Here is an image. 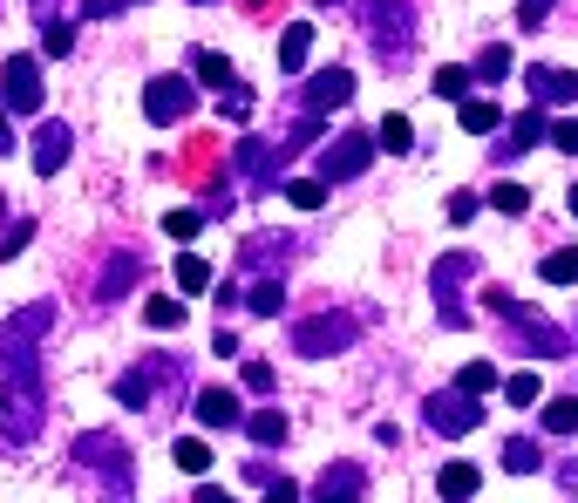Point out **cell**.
Wrapping results in <instances>:
<instances>
[{"instance_id":"1","label":"cell","mask_w":578,"mask_h":503,"mask_svg":"<svg viewBox=\"0 0 578 503\" xmlns=\"http://www.w3.org/2000/svg\"><path fill=\"white\" fill-rule=\"evenodd\" d=\"M48 326H55V307H21L14 320H0V374H28L41 361V340H48Z\"/></svg>"},{"instance_id":"2","label":"cell","mask_w":578,"mask_h":503,"mask_svg":"<svg viewBox=\"0 0 578 503\" xmlns=\"http://www.w3.org/2000/svg\"><path fill=\"white\" fill-rule=\"evenodd\" d=\"M41 409H48V395H41V367L8 374V401H0V436H8V442H35V436H41Z\"/></svg>"},{"instance_id":"3","label":"cell","mask_w":578,"mask_h":503,"mask_svg":"<svg viewBox=\"0 0 578 503\" xmlns=\"http://www.w3.org/2000/svg\"><path fill=\"white\" fill-rule=\"evenodd\" d=\"M355 334H361L355 313H334V307H326V313H313V320H299V326H293V354H299V361L347 354V347H355Z\"/></svg>"},{"instance_id":"4","label":"cell","mask_w":578,"mask_h":503,"mask_svg":"<svg viewBox=\"0 0 578 503\" xmlns=\"http://www.w3.org/2000/svg\"><path fill=\"white\" fill-rule=\"evenodd\" d=\"M368 41H374V55L382 62H401L409 55V41H415V8L409 0H368Z\"/></svg>"},{"instance_id":"5","label":"cell","mask_w":578,"mask_h":503,"mask_svg":"<svg viewBox=\"0 0 578 503\" xmlns=\"http://www.w3.org/2000/svg\"><path fill=\"white\" fill-rule=\"evenodd\" d=\"M470 272H476L470 252H449V259H436L429 280H436V313H442V326H463V320H470V307H463V280H470Z\"/></svg>"},{"instance_id":"6","label":"cell","mask_w":578,"mask_h":503,"mask_svg":"<svg viewBox=\"0 0 578 503\" xmlns=\"http://www.w3.org/2000/svg\"><path fill=\"white\" fill-rule=\"evenodd\" d=\"M484 307H497V320H511L517 334L538 347V354H565V334H558V326H551V320H538L531 307H524V299H511V293H490Z\"/></svg>"},{"instance_id":"7","label":"cell","mask_w":578,"mask_h":503,"mask_svg":"<svg viewBox=\"0 0 578 503\" xmlns=\"http://www.w3.org/2000/svg\"><path fill=\"white\" fill-rule=\"evenodd\" d=\"M75 456L95 463V476H103V483L116 490V503L130 496V449H123L116 436H82V442H75Z\"/></svg>"},{"instance_id":"8","label":"cell","mask_w":578,"mask_h":503,"mask_svg":"<svg viewBox=\"0 0 578 503\" xmlns=\"http://www.w3.org/2000/svg\"><path fill=\"white\" fill-rule=\"evenodd\" d=\"M374 164V137H334L320 150V184H347Z\"/></svg>"},{"instance_id":"9","label":"cell","mask_w":578,"mask_h":503,"mask_svg":"<svg viewBox=\"0 0 578 503\" xmlns=\"http://www.w3.org/2000/svg\"><path fill=\"white\" fill-rule=\"evenodd\" d=\"M197 109V89L184 82V75H157V82L143 89V116L150 122H184Z\"/></svg>"},{"instance_id":"10","label":"cell","mask_w":578,"mask_h":503,"mask_svg":"<svg viewBox=\"0 0 578 503\" xmlns=\"http://www.w3.org/2000/svg\"><path fill=\"white\" fill-rule=\"evenodd\" d=\"M0 89H8V103H0V109L35 116V109H41V62H35V55H8V68H0Z\"/></svg>"},{"instance_id":"11","label":"cell","mask_w":578,"mask_h":503,"mask_svg":"<svg viewBox=\"0 0 578 503\" xmlns=\"http://www.w3.org/2000/svg\"><path fill=\"white\" fill-rule=\"evenodd\" d=\"M429 429L436 436H470L476 422H484V409H476V395H429Z\"/></svg>"},{"instance_id":"12","label":"cell","mask_w":578,"mask_h":503,"mask_svg":"<svg viewBox=\"0 0 578 503\" xmlns=\"http://www.w3.org/2000/svg\"><path fill=\"white\" fill-rule=\"evenodd\" d=\"M341 103H355V68H320L307 82V116H326Z\"/></svg>"},{"instance_id":"13","label":"cell","mask_w":578,"mask_h":503,"mask_svg":"<svg viewBox=\"0 0 578 503\" xmlns=\"http://www.w3.org/2000/svg\"><path fill=\"white\" fill-rule=\"evenodd\" d=\"M68 157H75V130H68V122H41V130H35V170L55 178Z\"/></svg>"},{"instance_id":"14","label":"cell","mask_w":578,"mask_h":503,"mask_svg":"<svg viewBox=\"0 0 578 503\" xmlns=\"http://www.w3.org/2000/svg\"><path fill=\"white\" fill-rule=\"evenodd\" d=\"M524 82H531L538 109H551V103H578V75H571V68H524Z\"/></svg>"},{"instance_id":"15","label":"cell","mask_w":578,"mask_h":503,"mask_svg":"<svg viewBox=\"0 0 578 503\" xmlns=\"http://www.w3.org/2000/svg\"><path fill=\"white\" fill-rule=\"evenodd\" d=\"M361 490H368V476L355 469V463H334L313 483V503H361Z\"/></svg>"},{"instance_id":"16","label":"cell","mask_w":578,"mask_h":503,"mask_svg":"<svg viewBox=\"0 0 578 503\" xmlns=\"http://www.w3.org/2000/svg\"><path fill=\"white\" fill-rule=\"evenodd\" d=\"M197 422H205V429H239L245 409H239L232 388H197Z\"/></svg>"},{"instance_id":"17","label":"cell","mask_w":578,"mask_h":503,"mask_svg":"<svg viewBox=\"0 0 578 503\" xmlns=\"http://www.w3.org/2000/svg\"><path fill=\"white\" fill-rule=\"evenodd\" d=\"M551 137V116L544 109H524L517 122H511V143H497V150H504V157H524V150H538Z\"/></svg>"},{"instance_id":"18","label":"cell","mask_w":578,"mask_h":503,"mask_svg":"<svg viewBox=\"0 0 578 503\" xmlns=\"http://www.w3.org/2000/svg\"><path fill=\"white\" fill-rule=\"evenodd\" d=\"M476 483H484V469H476V463H442V476H436L442 503H470V496H476Z\"/></svg>"},{"instance_id":"19","label":"cell","mask_w":578,"mask_h":503,"mask_svg":"<svg viewBox=\"0 0 578 503\" xmlns=\"http://www.w3.org/2000/svg\"><path fill=\"white\" fill-rule=\"evenodd\" d=\"M191 75H197L205 89H232V82H239V75H232V62H224L218 48H197V55H191Z\"/></svg>"},{"instance_id":"20","label":"cell","mask_w":578,"mask_h":503,"mask_svg":"<svg viewBox=\"0 0 578 503\" xmlns=\"http://www.w3.org/2000/svg\"><path fill=\"white\" fill-rule=\"evenodd\" d=\"M150 388H157V367H130V374H116V401H123V409H150Z\"/></svg>"},{"instance_id":"21","label":"cell","mask_w":578,"mask_h":503,"mask_svg":"<svg viewBox=\"0 0 578 503\" xmlns=\"http://www.w3.org/2000/svg\"><path fill=\"white\" fill-rule=\"evenodd\" d=\"M307 55H313V28H307V21H293V28L280 35V68H286V75L307 68Z\"/></svg>"},{"instance_id":"22","label":"cell","mask_w":578,"mask_h":503,"mask_svg":"<svg viewBox=\"0 0 578 503\" xmlns=\"http://www.w3.org/2000/svg\"><path fill=\"white\" fill-rule=\"evenodd\" d=\"M374 150H388V157L415 150V122H409V116H382V130H374Z\"/></svg>"},{"instance_id":"23","label":"cell","mask_w":578,"mask_h":503,"mask_svg":"<svg viewBox=\"0 0 578 503\" xmlns=\"http://www.w3.org/2000/svg\"><path fill=\"white\" fill-rule=\"evenodd\" d=\"M245 436H253L259 449H272V442H286V415H280V409H259V415H245Z\"/></svg>"},{"instance_id":"24","label":"cell","mask_w":578,"mask_h":503,"mask_svg":"<svg viewBox=\"0 0 578 503\" xmlns=\"http://www.w3.org/2000/svg\"><path fill=\"white\" fill-rule=\"evenodd\" d=\"M457 122H463L470 137H490V130H497V122H504V116H497V103H476V95H463V109H457Z\"/></svg>"},{"instance_id":"25","label":"cell","mask_w":578,"mask_h":503,"mask_svg":"<svg viewBox=\"0 0 578 503\" xmlns=\"http://www.w3.org/2000/svg\"><path fill=\"white\" fill-rule=\"evenodd\" d=\"M137 286V259L123 252V259H110V272H103V286H95V299H116V293H130Z\"/></svg>"},{"instance_id":"26","label":"cell","mask_w":578,"mask_h":503,"mask_svg":"<svg viewBox=\"0 0 578 503\" xmlns=\"http://www.w3.org/2000/svg\"><path fill=\"white\" fill-rule=\"evenodd\" d=\"M245 307H253L259 320H280V307H286V286H280V280H259L253 293H245Z\"/></svg>"},{"instance_id":"27","label":"cell","mask_w":578,"mask_h":503,"mask_svg":"<svg viewBox=\"0 0 578 503\" xmlns=\"http://www.w3.org/2000/svg\"><path fill=\"white\" fill-rule=\"evenodd\" d=\"M470 75H476V82H504V75H511V48H504V41H490L484 55H476Z\"/></svg>"},{"instance_id":"28","label":"cell","mask_w":578,"mask_h":503,"mask_svg":"<svg viewBox=\"0 0 578 503\" xmlns=\"http://www.w3.org/2000/svg\"><path fill=\"white\" fill-rule=\"evenodd\" d=\"M538 272H544L551 286H578V252H571V245H558V252H551V259H544Z\"/></svg>"},{"instance_id":"29","label":"cell","mask_w":578,"mask_h":503,"mask_svg":"<svg viewBox=\"0 0 578 503\" xmlns=\"http://www.w3.org/2000/svg\"><path fill=\"white\" fill-rule=\"evenodd\" d=\"M178 293H211V266L197 259V252H184V259H178Z\"/></svg>"},{"instance_id":"30","label":"cell","mask_w":578,"mask_h":503,"mask_svg":"<svg viewBox=\"0 0 578 503\" xmlns=\"http://www.w3.org/2000/svg\"><path fill=\"white\" fill-rule=\"evenodd\" d=\"M490 388H497V367H490V361H470V367L457 374V395H476V401H484Z\"/></svg>"},{"instance_id":"31","label":"cell","mask_w":578,"mask_h":503,"mask_svg":"<svg viewBox=\"0 0 578 503\" xmlns=\"http://www.w3.org/2000/svg\"><path fill=\"white\" fill-rule=\"evenodd\" d=\"M143 320L157 326V334H164V326H170V334H178V326H184V307H178V299H170V293H157V299H150V307H143Z\"/></svg>"},{"instance_id":"32","label":"cell","mask_w":578,"mask_h":503,"mask_svg":"<svg viewBox=\"0 0 578 503\" xmlns=\"http://www.w3.org/2000/svg\"><path fill=\"white\" fill-rule=\"evenodd\" d=\"M538 422H544L551 436H578V401H571V395H565V401H551V409H544Z\"/></svg>"},{"instance_id":"33","label":"cell","mask_w":578,"mask_h":503,"mask_svg":"<svg viewBox=\"0 0 578 503\" xmlns=\"http://www.w3.org/2000/svg\"><path fill=\"white\" fill-rule=\"evenodd\" d=\"M504 463H511V476H531V469L544 463V449H538V442H524V436H517V442H504Z\"/></svg>"},{"instance_id":"34","label":"cell","mask_w":578,"mask_h":503,"mask_svg":"<svg viewBox=\"0 0 578 503\" xmlns=\"http://www.w3.org/2000/svg\"><path fill=\"white\" fill-rule=\"evenodd\" d=\"M75 48V21H41V55H68Z\"/></svg>"},{"instance_id":"35","label":"cell","mask_w":578,"mask_h":503,"mask_svg":"<svg viewBox=\"0 0 578 503\" xmlns=\"http://www.w3.org/2000/svg\"><path fill=\"white\" fill-rule=\"evenodd\" d=\"M470 82H476L470 68H436V95H442V103H463V95H470Z\"/></svg>"},{"instance_id":"36","label":"cell","mask_w":578,"mask_h":503,"mask_svg":"<svg viewBox=\"0 0 578 503\" xmlns=\"http://www.w3.org/2000/svg\"><path fill=\"white\" fill-rule=\"evenodd\" d=\"M286 197H293L299 211H320V205H326V184H320V178H293V184H286Z\"/></svg>"},{"instance_id":"37","label":"cell","mask_w":578,"mask_h":503,"mask_svg":"<svg viewBox=\"0 0 578 503\" xmlns=\"http://www.w3.org/2000/svg\"><path fill=\"white\" fill-rule=\"evenodd\" d=\"M490 205L504 211V218H524V205H531V191H524V184H497V191H490Z\"/></svg>"},{"instance_id":"38","label":"cell","mask_w":578,"mask_h":503,"mask_svg":"<svg viewBox=\"0 0 578 503\" xmlns=\"http://www.w3.org/2000/svg\"><path fill=\"white\" fill-rule=\"evenodd\" d=\"M538 395H544V388H538V374H511V382H504V401H511V409H531Z\"/></svg>"},{"instance_id":"39","label":"cell","mask_w":578,"mask_h":503,"mask_svg":"<svg viewBox=\"0 0 578 503\" xmlns=\"http://www.w3.org/2000/svg\"><path fill=\"white\" fill-rule=\"evenodd\" d=\"M28 245H35V218H21L14 232H0V259H21Z\"/></svg>"},{"instance_id":"40","label":"cell","mask_w":578,"mask_h":503,"mask_svg":"<svg viewBox=\"0 0 578 503\" xmlns=\"http://www.w3.org/2000/svg\"><path fill=\"white\" fill-rule=\"evenodd\" d=\"M197 224H205V211H191V205H178V211H164V232H170V238H191Z\"/></svg>"},{"instance_id":"41","label":"cell","mask_w":578,"mask_h":503,"mask_svg":"<svg viewBox=\"0 0 578 503\" xmlns=\"http://www.w3.org/2000/svg\"><path fill=\"white\" fill-rule=\"evenodd\" d=\"M178 469H211V449L197 442V436H184L178 442Z\"/></svg>"},{"instance_id":"42","label":"cell","mask_w":578,"mask_h":503,"mask_svg":"<svg viewBox=\"0 0 578 503\" xmlns=\"http://www.w3.org/2000/svg\"><path fill=\"white\" fill-rule=\"evenodd\" d=\"M476 218V191H457L449 197V224H470Z\"/></svg>"},{"instance_id":"43","label":"cell","mask_w":578,"mask_h":503,"mask_svg":"<svg viewBox=\"0 0 578 503\" xmlns=\"http://www.w3.org/2000/svg\"><path fill=\"white\" fill-rule=\"evenodd\" d=\"M245 388H253V395H272V367H266V361H245Z\"/></svg>"},{"instance_id":"44","label":"cell","mask_w":578,"mask_h":503,"mask_svg":"<svg viewBox=\"0 0 578 503\" xmlns=\"http://www.w3.org/2000/svg\"><path fill=\"white\" fill-rule=\"evenodd\" d=\"M266 503H299V483H293V476H272V483H266Z\"/></svg>"},{"instance_id":"45","label":"cell","mask_w":578,"mask_h":503,"mask_svg":"<svg viewBox=\"0 0 578 503\" xmlns=\"http://www.w3.org/2000/svg\"><path fill=\"white\" fill-rule=\"evenodd\" d=\"M224 116H232V122H245V116H253V95H245L239 82H232V95H224Z\"/></svg>"},{"instance_id":"46","label":"cell","mask_w":578,"mask_h":503,"mask_svg":"<svg viewBox=\"0 0 578 503\" xmlns=\"http://www.w3.org/2000/svg\"><path fill=\"white\" fill-rule=\"evenodd\" d=\"M551 143H558L565 157H578V122H551Z\"/></svg>"},{"instance_id":"47","label":"cell","mask_w":578,"mask_h":503,"mask_svg":"<svg viewBox=\"0 0 578 503\" xmlns=\"http://www.w3.org/2000/svg\"><path fill=\"white\" fill-rule=\"evenodd\" d=\"M544 14H551V0H524V8H517V21H524V28H538Z\"/></svg>"},{"instance_id":"48","label":"cell","mask_w":578,"mask_h":503,"mask_svg":"<svg viewBox=\"0 0 578 503\" xmlns=\"http://www.w3.org/2000/svg\"><path fill=\"white\" fill-rule=\"evenodd\" d=\"M191 503H239V496H232V490H218V483H197V496H191Z\"/></svg>"},{"instance_id":"49","label":"cell","mask_w":578,"mask_h":503,"mask_svg":"<svg viewBox=\"0 0 578 503\" xmlns=\"http://www.w3.org/2000/svg\"><path fill=\"white\" fill-rule=\"evenodd\" d=\"M82 14H89V21H103V14H116V0H82Z\"/></svg>"},{"instance_id":"50","label":"cell","mask_w":578,"mask_h":503,"mask_svg":"<svg viewBox=\"0 0 578 503\" xmlns=\"http://www.w3.org/2000/svg\"><path fill=\"white\" fill-rule=\"evenodd\" d=\"M14 150V130H8V109H0V157H8Z\"/></svg>"},{"instance_id":"51","label":"cell","mask_w":578,"mask_h":503,"mask_svg":"<svg viewBox=\"0 0 578 503\" xmlns=\"http://www.w3.org/2000/svg\"><path fill=\"white\" fill-rule=\"evenodd\" d=\"M245 8H253V14H266V8H272V0H245Z\"/></svg>"},{"instance_id":"52","label":"cell","mask_w":578,"mask_h":503,"mask_svg":"<svg viewBox=\"0 0 578 503\" xmlns=\"http://www.w3.org/2000/svg\"><path fill=\"white\" fill-rule=\"evenodd\" d=\"M0 224H8V191H0Z\"/></svg>"},{"instance_id":"53","label":"cell","mask_w":578,"mask_h":503,"mask_svg":"<svg viewBox=\"0 0 578 503\" xmlns=\"http://www.w3.org/2000/svg\"><path fill=\"white\" fill-rule=\"evenodd\" d=\"M571 218H578V184H571Z\"/></svg>"},{"instance_id":"54","label":"cell","mask_w":578,"mask_h":503,"mask_svg":"<svg viewBox=\"0 0 578 503\" xmlns=\"http://www.w3.org/2000/svg\"><path fill=\"white\" fill-rule=\"evenodd\" d=\"M320 8H334V0H320Z\"/></svg>"},{"instance_id":"55","label":"cell","mask_w":578,"mask_h":503,"mask_svg":"<svg viewBox=\"0 0 578 503\" xmlns=\"http://www.w3.org/2000/svg\"><path fill=\"white\" fill-rule=\"evenodd\" d=\"M35 8H48V0H35Z\"/></svg>"},{"instance_id":"56","label":"cell","mask_w":578,"mask_h":503,"mask_svg":"<svg viewBox=\"0 0 578 503\" xmlns=\"http://www.w3.org/2000/svg\"><path fill=\"white\" fill-rule=\"evenodd\" d=\"M197 8H205V0H197Z\"/></svg>"}]
</instances>
